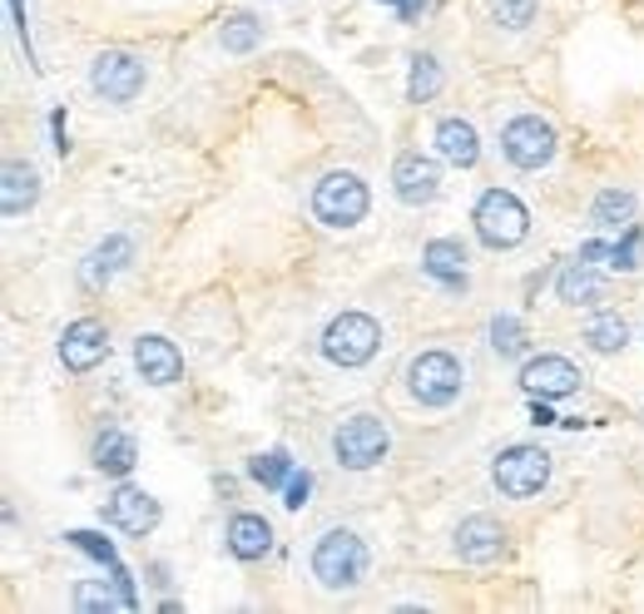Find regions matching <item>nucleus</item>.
Instances as JSON below:
<instances>
[{
    "instance_id": "7c9ffc66",
    "label": "nucleus",
    "mask_w": 644,
    "mask_h": 614,
    "mask_svg": "<svg viewBox=\"0 0 644 614\" xmlns=\"http://www.w3.org/2000/svg\"><path fill=\"white\" fill-rule=\"evenodd\" d=\"M640 258H644V228L630 224L615 243H610V268H615V273H635Z\"/></svg>"
},
{
    "instance_id": "412c9836",
    "label": "nucleus",
    "mask_w": 644,
    "mask_h": 614,
    "mask_svg": "<svg viewBox=\"0 0 644 614\" xmlns=\"http://www.w3.org/2000/svg\"><path fill=\"white\" fill-rule=\"evenodd\" d=\"M437 154L447 158L451 168H477V158H481L477 124L461 120V114H447V120L437 124Z\"/></svg>"
},
{
    "instance_id": "aec40b11",
    "label": "nucleus",
    "mask_w": 644,
    "mask_h": 614,
    "mask_svg": "<svg viewBox=\"0 0 644 614\" xmlns=\"http://www.w3.org/2000/svg\"><path fill=\"white\" fill-rule=\"evenodd\" d=\"M90 461L100 475H114V481H124V475L140 465V447H134V437L124 427H104L100 437H94L90 447Z\"/></svg>"
},
{
    "instance_id": "2f4dec72",
    "label": "nucleus",
    "mask_w": 644,
    "mask_h": 614,
    "mask_svg": "<svg viewBox=\"0 0 644 614\" xmlns=\"http://www.w3.org/2000/svg\"><path fill=\"white\" fill-rule=\"evenodd\" d=\"M65 545H70V550H80V555H90V560H100L104 570H114V565H120L114 545H110V540H104L100 531H65Z\"/></svg>"
},
{
    "instance_id": "f257e3e1",
    "label": "nucleus",
    "mask_w": 644,
    "mask_h": 614,
    "mask_svg": "<svg viewBox=\"0 0 644 614\" xmlns=\"http://www.w3.org/2000/svg\"><path fill=\"white\" fill-rule=\"evenodd\" d=\"M392 451V427L377 411H352L333 427V461L343 471H372Z\"/></svg>"
},
{
    "instance_id": "1a4fd4ad",
    "label": "nucleus",
    "mask_w": 644,
    "mask_h": 614,
    "mask_svg": "<svg viewBox=\"0 0 644 614\" xmlns=\"http://www.w3.org/2000/svg\"><path fill=\"white\" fill-rule=\"evenodd\" d=\"M144 80H150V70H144V60L134 55V50H100V55L90 60V90L100 94L104 104L140 100Z\"/></svg>"
},
{
    "instance_id": "f8f14e48",
    "label": "nucleus",
    "mask_w": 644,
    "mask_h": 614,
    "mask_svg": "<svg viewBox=\"0 0 644 614\" xmlns=\"http://www.w3.org/2000/svg\"><path fill=\"white\" fill-rule=\"evenodd\" d=\"M580 367L570 362V357L561 352H541V357H525V367H521V387L531 391V397H551V401H561L570 397V391H580Z\"/></svg>"
},
{
    "instance_id": "c85d7f7f",
    "label": "nucleus",
    "mask_w": 644,
    "mask_h": 614,
    "mask_svg": "<svg viewBox=\"0 0 644 614\" xmlns=\"http://www.w3.org/2000/svg\"><path fill=\"white\" fill-rule=\"evenodd\" d=\"M80 614H110V610H130L120 595V585L114 580H80L75 585V600H70Z\"/></svg>"
},
{
    "instance_id": "9b49d317",
    "label": "nucleus",
    "mask_w": 644,
    "mask_h": 614,
    "mask_svg": "<svg viewBox=\"0 0 644 614\" xmlns=\"http://www.w3.org/2000/svg\"><path fill=\"white\" fill-rule=\"evenodd\" d=\"M60 367L65 372H94V367L110 357V327L100 323V317H75V323L60 332Z\"/></svg>"
},
{
    "instance_id": "473e14b6",
    "label": "nucleus",
    "mask_w": 644,
    "mask_h": 614,
    "mask_svg": "<svg viewBox=\"0 0 644 614\" xmlns=\"http://www.w3.org/2000/svg\"><path fill=\"white\" fill-rule=\"evenodd\" d=\"M308 495H313V471H293V481L283 485V505H288V511H303Z\"/></svg>"
},
{
    "instance_id": "b1692460",
    "label": "nucleus",
    "mask_w": 644,
    "mask_h": 614,
    "mask_svg": "<svg viewBox=\"0 0 644 614\" xmlns=\"http://www.w3.org/2000/svg\"><path fill=\"white\" fill-rule=\"evenodd\" d=\"M218 45H224L228 55H253V50L263 45V20L253 16V10H228V16L218 20Z\"/></svg>"
},
{
    "instance_id": "393cba45",
    "label": "nucleus",
    "mask_w": 644,
    "mask_h": 614,
    "mask_svg": "<svg viewBox=\"0 0 644 614\" xmlns=\"http://www.w3.org/2000/svg\"><path fill=\"white\" fill-rule=\"evenodd\" d=\"M485 337H491V352L501 357V362H521V357H531V337H525V327H521L515 313H495L491 327H485Z\"/></svg>"
},
{
    "instance_id": "f704fd0d",
    "label": "nucleus",
    "mask_w": 644,
    "mask_h": 614,
    "mask_svg": "<svg viewBox=\"0 0 644 614\" xmlns=\"http://www.w3.org/2000/svg\"><path fill=\"white\" fill-rule=\"evenodd\" d=\"M50 140H55V154H70V130H65V110H50Z\"/></svg>"
},
{
    "instance_id": "4be33fe9",
    "label": "nucleus",
    "mask_w": 644,
    "mask_h": 614,
    "mask_svg": "<svg viewBox=\"0 0 644 614\" xmlns=\"http://www.w3.org/2000/svg\"><path fill=\"white\" fill-rule=\"evenodd\" d=\"M555 298H561L565 307H590L605 298V278L595 273V263L585 258H570L561 273H555Z\"/></svg>"
},
{
    "instance_id": "c756f323",
    "label": "nucleus",
    "mask_w": 644,
    "mask_h": 614,
    "mask_svg": "<svg viewBox=\"0 0 644 614\" xmlns=\"http://www.w3.org/2000/svg\"><path fill=\"white\" fill-rule=\"evenodd\" d=\"M485 10H491V20L501 30H525L541 16V0H485Z\"/></svg>"
},
{
    "instance_id": "20e7f679",
    "label": "nucleus",
    "mask_w": 644,
    "mask_h": 614,
    "mask_svg": "<svg viewBox=\"0 0 644 614\" xmlns=\"http://www.w3.org/2000/svg\"><path fill=\"white\" fill-rule=\"evenodd\" d=\"M367 208H372V194L352 168H333L313 184V218L323 228H357L367 218Z\"/></svg>"
},
{
    "instance_id": "9d476101",
    "label": "nucleus",
    "mask_w": 644,
    "mask_h": 614,
    "mask_svg": "<svg viewBox=\"0 0 644 614\" xmlns=\"http://www.w3.org/2000/svg\"><path fill=\"white\" fill-rule=\"evenodd\" d=\"M100 515L114 525V531L144 540V535H154V525H160L164 511H160V501H154L150 491H140V485H114V491L104 495Z\"/></svg>"
},
{
    "instance_id": "0eeeda50",
    "label": "nucleus",
    "mask_w": 644,
    "mask_h": 614,
    "mask_svg": "<svg viewBox=\"0 0 644 614\" xmlns=\"http://www.w3.org/2000/svg\"><path fill=\"white\" fill-rule=\"evenodd\" d=\"M555 150H561V134H555V124L541 120V114H515V120L501 124V154H505V164L521 168V174H541L555 158Z\"/></svg>"
},
{
    "instance_id": "cd10ccee",
    "label": "nucleus",
    "mask_w": 644,
    "mask_h": 614,
    "mask_svg": "<svg viewBox=\"0 0 644 614\" xmlns=\"http://www.w3.org/2000/svg\"><path fill=\"white\" fill-rule=\"evenodd\" d=\"M437 90H441V60L427 55V50H417V55H411V70H407V104L437 100Z\"/></svg>"
},
{
    "instance_id": "ddd939ff",
    "label": "nucleus",
    "mask_w": 644,
    "mask_h": 614,
    "mask_svg": "<svg viewBox=\"0 0 644 614\" xmlns=\"http://www.w3.org/2000/svg\"><path fill=\"white\" fill-rule=\"evenodd\" d=\"M392 194L402 198L407 208L431 204V198L441 194V164H437L431 154H421V150L402 154V158L392 164Z\"/></svg>"
},
{
    "instance_id": "f03ea898",
    "label": "nucleus",
    "mask_w": 644,
    "mask_h": 614,
    "mask_svg": "<svg viewBox=\"0 0 644 614\" xmlns=\"http://www.w3.org/2000/svg\"><path fill=\"white\" fill-rule=\"evenodd\" d=\"M323 357L333 367H343V372H352V367H367L377 357V347H382V327H377L372 313H357V307H347V313H337L333 323L323 327Z\"/></svg>"
},
{
    "instance_id": "c9c22d12",
    "label": "nucleus",
    "mask_w": 644,
    "mask_h": 614,
    "mask_svg": "<svg viewBox=\"0 0 644 614\" xmlns=\"http://www.w3.org/2000/svg\"><path fill=\"white\" fill-rule=\"evenodd\" d=\"M531 421H535V427H561V417H555L551 397H531Z\"/></svg>"
},
{
    "instance_id": "423d86ee",
    "label": "nucleus",
    "mask_w": 644,
    "mask_h": 614,
    "mask_svg": "<svg viewBox=\"0 0 644 614\" xmlns=\"http://www.w3.org/2000/svg\"><path fill=\"white\" fill-rule=\"evenodd\" d=\"M471 224H477V238L485 248H515V243H525V233H531V214H525V204L511 194V188H485L477 198V208H471Z\"/></svg>"
},
{
    "instance_id": "6e6552de",
    "label": "nucleus",
    "mask_w": 644,
    "mask_h": 614,
    "mask_svg": "<svg viewBox=\"0 0 644 614\" xmlns=\"http://www.w3.org/2000/svg\"><path fill=\"white\" fill-rule=\"evenodd\" d=\"M551 481V451L541 447H505L501 457L491 461V485L505 495V501H531V495L545 491Z\"/></svg>"
},
{
    "instance_id": "39448f33",
    "label": "nucleus",
    "mask_w": 644,
    "mask_h": 614,
    "mask_svg": "<svg viewBox=\"0 0 644 614\" xmlns=\"http://www.w3.org/2000/svg\"><path fill=\"white\" fill-rule=\"evenodd\" d=\"M461 387H467V367L451 352H441V347H427V352H417L407 362V391L421 407H431V411L451 407L461 397Z\"/></svg>"
},
{
    "instance_id": "5701e85b",
    "label": "nucleus",
    "mask_w": 644,
    "mask_h": 614,
    "mask_svg": "<svg viewBox=\"0 0 644 614\" xmlns=\"http://www.w3.org/2000/svg\"><path fill=\"white\" fill-rule=\"evenodd\" d=\"M635 194L630 188H600L595 204H590V224H595L600 233H625L630 224H635Z\"/></svg>"
},
{
    "instance_id": "4468645a",
    "label": "nucleus",
    "mask_w": 644,
    "mask_h": 614,
    "mask_svg": "<svg viewBox=\"0 0 644 614\" xmlns=\"http://www.w3.org/2000/svg\"><path fill=\"white\" fill-rule=\"evenodd\" d=\"M134 372L150 387H174L184 377V352L164 332H144V337H134Z\"/></svg>"
},
{
    "instance_id": "72a5a7b5",
    "label": "nucleus",
    "mask_w": 644,
    "mask_h": 614,
    "mask_svg": "<svg viewBox=\"0 0 644 614\" xmlns=\"http://www.w3.org/2000/svg\"><path fill=\"white\" fill-rule=\"evenodd\" d=\"M10 6V20H16V35H20V45H25V65H40L35 60V45H30V20H25V0H6Z\"/></svg>"
},
{
    "instance_id": "a211bd4d",
    "label": "nucleus",
    "mask_w": 644,
    "mask_h": 614,
    "mask_svg": "<svg viewBox=\"0 0 644 614\" xmlns=\"http://www.w3.org/2000/svg\"><path fill=\"white\" fill-rule=\"evenodd\" d=\"M35 204H40V168L30 158H10L0 168V208H6V218H25Z\"/></svg>"
},
{
    "instance_id": "e433bc0d",
    "label": "nucleus",
    "mask_w": 644,
    "mask_h": 614,
    "mask_svg": "<svg viewBox=\"0 0 644 614\" xmlns=\"http://www.w3.org/2000/svg\"><path fill=\"white\" fill-rule=\"evenodd\" d=\"M427 6L431 0H402V6H397V20H402V25H417V20L427 16Z\"/></svg>"
},
{
    "instance_id": "6ab92c4d",
    "label": "nucleus",
    "mask_w": 644,
    "mask_h": 614,
    "mask_svg": "<svg viewBox=\"0 0 644 614\" xmlns=\"http://www.w3.org/2000/svg\"><path fill=\"white\" fill-rule=\"evenodd\" d=\"M224 545H228V555H234V560L253 565V560H263L273 550V525L263 521L258 511H234V515H228Z\"/></svg>"
},
{
    "instance_id": "f3484780",
    "label": "nucleus",
    "mask_w": 644,
    "mask_h": 614,
    "mask_svg": "<svg viewBox=\"0 0 644 614\" xmlns=\"http://www.w3.org/2000/svg\"><path fill=\"white\" fill-rule=\"evenodd\" d=\"M421 273L441 283L447 293H467V243L461 238H431L421 248Z\"/></svg>"
},
{
    "instance_id": "bb28decb",
    "label": "nucleus",
    "mask_w": 644,
    "mask_h": 614,
    "mask_svg": "<svg viewBox=\"0 0 644 614\" xmlns=\"http://www.w3.org/2000/svg\"><path fill=\"white\" fill-rule=\"evenodd\" d=\"M585 342H590V352H600V357L620 352V347L630 342V323L620 313H595L585 323Z\"/></svg>"
},
{
    "instance_id": "7ed1b4c3",
    "label": "nucleus",
    "mask_w": 644,
    "mask_h": 614,
    "mask_svg": "<svg viewBox=\"0 0 644 614\" xmlns=\"http://www.w3.org/2000/svg\"><path fill=\"white\" fill-rule=\"evenodd\" d=\"M367 565H372V555H367L362 535H352V531H327V535H318V545H313V580H318L323 590L362 585Z\"/></svg>"
},
{
    "instance_id": "a878e982",
    "label": "nucleus",
    "mask_w": 644,
    "mask_h": 614,
    "mask_svg": "<svg viewBox=\"0 0 644 614\" xmlns=\"http://www.w3.org/2000/svg\"><path fill=\"white\" fill-rule=\"evenodd\" d=\"M293 471H298V465H293V457H288L283 447L258 451V457L248 461V481H253V485H263V491H283V485L293 481Z\"/></svg>"
},
{
    "instance_id": "2eb2a0df",
    "label": "nucleus",
    "mask_w": 644,
    "mask_h": 614,
    "mask_svg": "<svg viewBox=\"0 0 644 614\" xmlns=\"http://www.w3.org/2000/svg\"><path fill=\"white\" fill-rule=\"evenodd\" d=\"M134 263V238L130 233H110L104 243H94L90 253H84V263H80V283L90 293H100V288H110L114 278H120L124 268Z\"/></svg>"
},
{
    "instance_id": "dca6fc26",
    "label": "nucleus",
    "mask_w": 644,
    "mask_h": 614,
    "mask_svg": "<svg viewBox=\"0 0 644 614\" xmlns=\"http://www.w3.org/2000/svg\"><path fill=\"white\" fill-rule=\"evenodd\" d=\"M451 545H457V555L467 560V565H495V560L505 555V531L491 515H467V521L457 525V535H451Z\"/></svg>"
},
{
    "instance_id": "4c0bfd02",
    "label": "nucleus",
    "mask_w": 644,
    "mask_h": 614,
    "mask_svg": "<svg viewBox=\"0 0 644 614\" xmlns=\"http://www.w3.org/2000/svg\"><path fill=\"white\" fill-rule=\"evenodd\" d=\"M377 6H392V10H397V6H402V0H377Z\"/></svg>"
}]
</instances>
